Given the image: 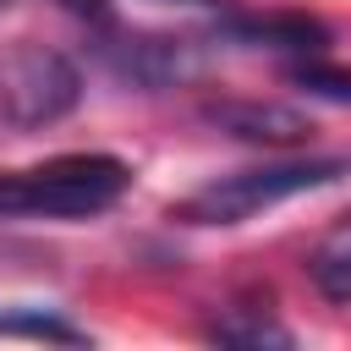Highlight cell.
I'll return each mask as SVG.
<instances>
[{
    "instance_id": "6da1fadb",
    "label": "cell",
    "mask_w": 351,
    "mask_h": 351,
    "mask_svg": "<svg viewBox=\"0 0 351 351\" xmlns=\"http://www.w3.org/2000/svg\"><path fill=\"white\" fill-rule=\"evenodd\" d=\"M132 165L115 154H60L0 176V219H88L126 197Z\"/></svg>"
},
{
    "instance_id": "7a4b0ae2",
    "label": "cell",
    "mask_w": 351,
    "mask_h": 351,
    "mask_svg": "<svg viewBox=\"0 0 351 351\" xmlns=\"http://www.w3.org/2000/svg\"><path fill=\"white\" fill-rule=\"evenodd\" d=\"M351 170V159H269V165H252V170H230V176H214L203 181L192 197L176 203V219L186 225H241L285 197H302V192H318L329 181H340Z\"/></svg>"
},
{
    "instance_id": "3957f363",
    "label": "cell",
    "mask_w": 351,
    "mask_h": 351,
    "mask_svg": "<svg viewBox=\"0 0 351 351\" xmlns=\"http://www.w3.org/2000/svg\"><path fill=\"white\" fill-rule=\"evenodd\" d=\"M77 99H82V71L71 66V55L33 44V38L0 44V126L44 132L66 121Z\"/></svg>"
},
{
    "instance_id": "277c9868",
    "label": "cell",
    "mask_w": 351,
    "mask_h": 351,
    "mask_svg": "<svg viewBox=\"0 0 351 351\" xmlns=\"http://www.w3.org/2000/svg\"><path fill=\"white\" fill-rule=\"evenodd\" d=\"M104 60L115 77L137 82V88H176L203 66V49L192 38H170V33H132L104 44Z\"/></svg>"
},
{
    "instance_id": "5b68a950",
    "label": "cell",
    "mask_w": 351,
    "mask_h": 351,
    "mask_svg": "<svg viewBox=\"0 0 351 351\" xmlns=\"http://www.w3.org/2000/svg\"><path fill=\"white\" fill-rule=\"evenodd\" d=\"M203 115H208L219 132H230V137H241V143H269V148H291V143H302V137L313 132L307 115H296V110H285V104H258V99H219V104H208Z\"/></svg>"
},
{
    "instance_id": "8992f818",
    "label": "cell",
    "mask_w": 351,
    "mask_h": 351,
    "mask_svg": "<svg viewBox=\"0 0 351 351\" xmlns=\"http://www.w3.org/2000/svg\"><path fill=\"white\" fill-rule=\"evenodd\" d=\"M219 38L252 44V49H285V55H324L329 27L318 16H302V11H285V16H225Z\"/></svg>"
},
{
    "instance_id": "52a82bcc",
    "label": "cell",
    "mask_w": 351,
    "mask_h": 351,
    "mask_svg": "<svg viewBox=\"0 0 351 351\" xmlns=\"http://www.w3.org/2000/svg\"><path fill=\"white\" fill-rule=\"evenodd\" d=\"M307 280L318 285V296H329V302H351V214L313 247V258H307Z\"/></svg>"
},
{
    "instance_id": "ba28073f",
    "label": "cell",
    "mask_w": 351,
    "mask_h": 351,
    "mask_svg": "<svg viewBox=\"0 0 351 351\" xmlns=\"http://www.w3.org/2000/svg\"><path fill=\"white\" fill-rule=\"evenodd\" d=\"M0 335L11 340H49V346H88L93 335L71 318H60L55 307H0Z\"/></svg>"
},
{
    "instance_id": "9c48e42d",
    "label": "cell",
    "mask_w": 351,
    "mask_h": 351,
    "mask_svg": "<svg viewBox=\"0 0 351 351\" xmlns=\"http://www.w3.org/2000/svg\"><path fill=\"white\" fill-rule=\"evenodd\" d=\"M208 340H219V346H291V329H280L274 318H258V313H230V318L208 324Z\"/></svg>"
},
{
    "instance_id": "30bf717a",
    "label": "cell",
    "mask_w": 351,
    "mask_h": 351,
    "mask_svg": "<svg viewBox=\"0 0 351 351\" xmlns=\"http://www.w3.org/2000/svg\"><path fill=\"white\" fill-rule=\"evenodd\" d=\"M302 93H318V99H335V104H351V71L346 66H329V60H318V55H307V60H296L291 71H285Z\"/></svg>"
},
{
    "instance_id": "8fae6325",
    "label": "cell",
    "mask_w": 351,
    "mask_h": 351,
    "mask_svg": "<svg viewBox=\"0 0 351 351\" xmlns=\"http://www.w3.org/2000/svg\"><path fill=\"white\" fill-rule=\"evenodd\" d=\"M60 5L82 22H110V0H60Z\"/></svg>"
},
{
    "instance_id": "7c38bea8",
    "label": "cell",
    "mask_w": 351,
    "mask_h": 351,
    "mask_svg": "<svg viewBox=\"0 0 351 351\" xmlns=\"http://www.w3.org/2000/svg\"><path fill=\"white\" fill-rule=\"evenodd\" d=\"M186 5H214V0H186Z\"/></svg>"
},
{
    "instance_id": "4fadbf2b",
    "label": "cell",
    "mask_w": 351,
    "mask_h": 351,
    "mask_svg": "<svg viewBox=\"0 0 351 351\" xmlns=\"http://www.w3.org/2000/svg\"><path fill=\"white\" fill-rule=\"evenodd\" d=\"M5 5H11V0H0V11H5Z\"/></svg>"
}]
</instances>
